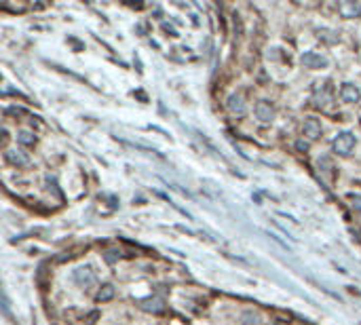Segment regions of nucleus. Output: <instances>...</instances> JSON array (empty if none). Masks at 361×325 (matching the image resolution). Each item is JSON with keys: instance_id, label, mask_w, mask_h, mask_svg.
<instances>
[{"instance_id": "f257e3e1", "label": "nucleus", "mask_w": 361, "mask_h": 325, "mask_svg": "<svg viewBox=\"0 0 361 325\" xmlns=\"http://www.w3.org/2000/svg\"><path fill=\"white\" fill-rule=\"evenodd\" d=\"M334 150L338 152V154H342V157H349L351 154V150L355 148V135L353 133H349V131H344V133H340V135H336V139H334Z\"/></svg>"}, {"instance_id": "9d476101", "label": "nucleus", "mask_w": 361, "mask_h": 325, "mask_svg": "<svg viewBox=\"0 0 361 325\" xmlns=\"http://www.w3.org/2000/svg\"><path fill=\"white\" fill-rule=\"evenodd\" d=\"M338 11L342 13V17H359V13H361V6L359 4H355V2H340L338 4Z\"/></svg>"}, {"instance_id": "2eb2a0df", "label": "nucleus", "mask_w": 361, "mask_h": 325, "mask_svg": "<svg viewBox=\"0 0 361 325\" xmlns=\"http://www.w3.org/2000/svg\"><path fill=\"white\" fill-rule=\"evenodd\" d=\"M296 148H298L300 152H306L308 150V144L306 142H298V144H296Z\"/></svg>"}, {"instance_id": "20e7f679", "label": "nucleus", "mask_w": 361, "mask_h": 325, "mask_svg": "<svg viewBox=\"0 0 361 325\" xmlns=\"http://www.w3.org/2000/svg\"><path fill=\"white\" fill-rule=\"evenodd\" d=\"M321 123L317 121V118H306L304 121V135L308 139H319L321 137Z\"/></svg>"}, {"instance_id": "39448f33", "label": "nucleus", "mask_w": 361, "mask_h": 325, "mask_svg": "<svg viewBox=\"0 0 361 325\" xmlns=\"http://www.w3.org/2000/svg\"><path fill=\"white\" fill-rule=\"evenodd\" d=\"M340 95H342V100H344V102H349V104H357V102L361 100V91L355 87V84H351V82L342 84Z\"/></svg>"}, {"instance_id": "f03ea898", "label": "nucleus", "mask_w": 361, "mask_h": 325, "mask_svg": "<svg viewBox=\"0 0 361 325\" xmlns=\"http://www.w3.org/2000/svg\"><path fill=\"white\" fill-rule=\"evenodd\" d=\"M300 61H302L306 68H310V70H323V68H328V63H330V61H328V57H323V55L315 53V51L302 53Z\"/></svg>"}, {"instance_id": "4468645a", "label": "nucleus", "mask_w": 361, "mask_h": 325, "mask_svg": "<svg viewBox=\"0 0 361 325\" xmlns=\"http://www.w3.org/2000/svg\"><path fill=\"white\" fill-rule=\"evenodd\" d=\"M351 201H353V209H355L357 214H361V194H353Z\"/></svg>"}, {"instance_id": "1a4fd4ad", "label": "nucleus", "mask_w": 361, "mask_h": 325, "mask_svg": "<svg viewBox=\"0 0 361 325\" xmlns=\"http://www.w3.org/2000/svg\"><path fill=\"white\" fill-rule=\"evenodd\" d=\"M74 279H76V283H81V285H91V283H93V272H91L89 266L76 268V271H74Z\"/></svg>"}, {"instance_id": "ddd939ff", "label": "nucleus", "mask_w": 361, "mask_h": 325, "mask_svg": "<svg viewBox=\"0 0 361 325\" xmlns=\"http://www.w3.org/2000/svg\"><path fill=\"white\" fill-rule=\"evenodd\" d=\"M17 139H19V144H24V146H34V144H36V135H34L32 131H19Z\"/></svg>"}, {"instance_id": "6e6552de", "label": "nucleus", "mask_w": 361, "mask_h": 325, "mask_svg": "<svg viewBox=\"0 0 361 325\" xmlns=\"http://www.w3.org/2000/svg\"><path fill=\"white\" fill-rule=\"evenodd\" d=\"M328 102H332V93L328 91V84H325V82L321 84V82H319V84L315 87V104H317V106H325Z\"/></svg>"}, {"instance_id": "423d86ee", "label": "nucleus", "mask_w": 361, "mask_h": 325, "mask_svg": "<svg viewBox=\"0 0 361 325\" xmlns=\"http://www.w3.org/2000/svg\"><path fill=\"white\" fill-rule=\"evenodd\" d=\"M6 161L11 162V165L15 167H26L30 159H28V154H24L21 150H6Z\"/></svg>"}, {"instance_id": "7ed1b4c3", "label": "nucleus", "mask_w": 361, "mask_h": 325, "mask_svg": "<svg viewBox=\"0 0 361 325\" xmlns=\"http://www.w3.org/2000/svg\"><path fill=\"white\" fill-rule=\"evenodd\" d=\"M226 108H228L232 114L243 116L245 110H247V106H245V102H243V97L237 95V93H232V95H228V100H226Z\"/></svg>"}, {"instance_id": "0eeeda50", "label": "nucleus", "mask_w": 361, "mask_h": 325, "mask_svg": "<svg viewBox=\"0 0 361 325\" xmlns=\"http://www.w3.org/2000/svg\"><path fill=\"white\" fill-rule=\"evenodd\" d=\"M256 116L260 118L262 123L273 121L275 112H273V108H271V104H266V102H258V104H256Z\"/></svg>"}, {"instance_id": "f8f14e48", "label": "nucleus", "mask_w": 361, "mask_h": 325, "mask_svg": "<svg viewBox=\"0 0 361 325\" xmlns=\"http://www.w3.org/2000/svg\"><path fill=\"white\" fill-rule=\"evenodd\" d=\"M112 298H114V287H112L110 283L102 285V289L97 292V300H100V302H108V300H112Z\"/></svg>"}, {"instance_id": "9b49d317", "label": "nucleus", "mask_w": 361, "mask_h": 325, "mask_svg": "<svg viewBox=\"0 0 361 325\" xmlns=\"http://www.w3.org/2000/svg\"><path fill=\"white\" fill-rule=\"evenodd\" d=\"M141 308L144 310H150V313H161L163 308H165V304H163L161 298H148L141 302Z\"/></svg>"}]
</instances>
